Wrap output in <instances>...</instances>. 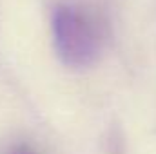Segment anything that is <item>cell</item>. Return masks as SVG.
Wrapping results in <instances>:
<instances>
[{"mask_svg":"<svg viewBox=\"0 0 156 154\" xmlns=\"http://www.w3.org/2000/svg\"><path fill=\"white\" fill-rule=\"evenodd\" d=\"M53 42L56 54L69 67H87L100 54L102 38L93 20L73 5L53 11Z\"/></svg>","mask_w":156,"mask_h":154,"instance_id":"6da1fadb","label":"cell"}]
</instances>
